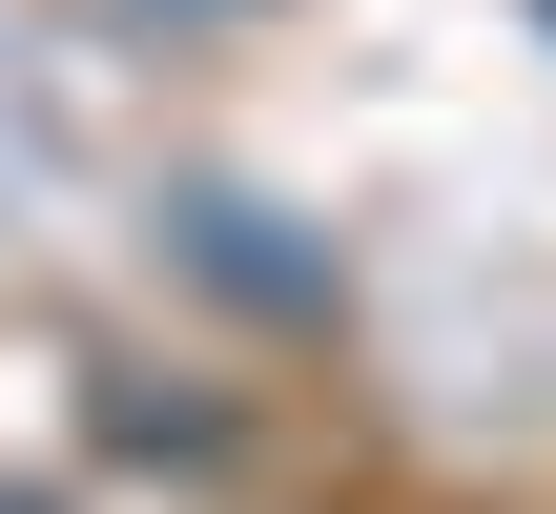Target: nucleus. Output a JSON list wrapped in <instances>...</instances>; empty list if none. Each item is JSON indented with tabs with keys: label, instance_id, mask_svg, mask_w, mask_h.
Instances as JSON below:
<instances>
[{
	"label": "nucleus",
	"instance_id": "nucleus-1",
	"mask_svg": "<svg viewBox=\"0 0 556 514\" xmlns=\"http://www.w3.org/2000/svg\"><path fill=\"white\" fill-rule=\"evenodd\" d=\"M165 21H227V0H165Z\"/></svg>",
	"mask_w": 556,
	"mask_h": 514
},
{
	"label": "nucleus",
	"instance_id": "nucleus-2",
	"mask_svg": "<svg viewBox=\"0 0 556 514\" xmlns=\"http://www.w3.org/2000/svg\"><path fill=\"white\" fill-rule=\"evenodd\" d=\"M0 514H62V494H0Z\"/></svg>",
	"mask_w": 556,
	"mask_h": 514
}]
</instances>
